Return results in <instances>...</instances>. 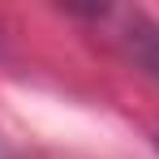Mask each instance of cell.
<instances>
[{
  "label": "cell",
  "mask_w": 159,
  "mask_h": 159,
  "mask_svg": "<svg viewBox=\"0 0 159 159\" xmlns=\"http://www.w3.org/2000/svg\"><path fill=\"white\" fill-rule=\"evenodd\" d=\"M146 60H151V65L159 69V39H155V48H151V56H146Z\"/></svg>",
  "instance_id": "cell-1"
},
{
  "label": "cell",
  "mask_w": 159,
  "mask_h": 159,
  "mask_svg": "<svg viewBox=\"0 0 159 159\" xmlns=\"http://www.w3.org/2000/svg\"><path fill=\"white\" fill-rule=\"evenodd\" d=\"M0 159H13V151H9V146H4V142H0Z\"/></svg>",
  "instance_id": "cell-2"
}]
</instances>
